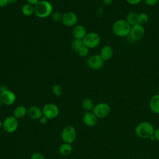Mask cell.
Here are the masks:
<instances>
[{"label": "cell", "mask_w": 159, "mask_h": 159, "mask_svg": "<svg viewBox=\"0 0 159 159\" xmlns=\"http://www.w3.org/2000/svg\"><path fill=\"white\" fill-rule=\"evenodd\" d=\"M61 137L64 142L71 144L76 137V132L75 128L72 126L65 127L61 131Z\"/></svg>", "instance_id": "52a82bcc"}, {"label": "cell", "mask_w": 159, "mask_h": 159, "mask_svg": "<svg viewBox=\"0 0 159 159\" xmlns=\"http://www.w3.org/2000/svg\"><path fill=\"white\" fill-rule=\"evenodd\" d=\"M84 45L83 42V40H80V39H75L72 42H71V48L78 52V50Z\"/></svg>", "instance_id": "cb8c5ba5"}, {"label": "cell", "mask_w": 159, "mask_h": 159, "mask_svg": "<svg viewBox=\"0 0 159 159\" xmlns=\"http://www.w3.org/2000/svg\"><path fill=\"white\" fill-rule=\"evenodd\" d=\"M52 19L53 21L55 22H58L61 20V18H62V14L60 12H53L52 14Z\"/></svg>", "instance_id": "4316f807"}, {"label": "cell", "mask_w": 159, "mask_h": 159, "mask_svg": "<svg viewBox=\"0 0 159 159\" xmlns=\"http://www.w3.org/2000/svg\"><path fill=\"white\" fill-rule=\"evenodd\" d=\"M19 126L18 119L14 116L7 117L4 122L2 127L7 133H13L17 130Z\"/></svg>", "instance_id": "8992f818"}, {"label": "cell", "mask_w": 159, "mask_h": 159, "mask_svg": "<svg viewBox=\"0 0 159 159\" xmlns=\"http://www.w3.org/2000/svg\"><path fill=\"white\" fill-rule=\"evenodd\" d=\"M27 114V109L24 106H19L15 108L13 112V116L18 118H22Z\"/></svg>", "instance_id": "d6986e66"}, {"label": "cell", "mask_w": 159, "mask_h": 159, "mask_svg": "<svg viewBox=\"0 0 159 159\" xmlns=\"http://www.w3.org/2000/svg\"><path fill=\"white\" fill-rule=\"evenodd\" d=\"M30 159H45V158L42 153L40 152H35L31 155Z\"/></svg>", "instance_id": "83f0119b"}, {"label": "cell", "mask_w": 159, "mask_h": 159, "mask_svg": "<svg viewBox=\"0 0 159 159\" xmlns=\"http://www.w3.org/2000/svg\"><path fill=\"white\" fill-rule=\"evenodd\" d=\"M112 29L113 33L116 36L124 37L129 35L131 25L125 19H119L114 22Z\"/></svg>", "instance_id": "7a4b0ae2"}, {"label": "cell", "mask_w": 159, "mask_h": 159, "mask_svg": "<svg viewBox=\"0 0 159 159\" xmlns=\"http://www.w3.org/2000/svg\"><path fill=\"white\" fill-rule=\"evenodd\" d=\"M27 115L32 119H40V118L43 116L42 110L37 106H31L27 109Z\"/></svg>", "instance_id": "5bb4252c"}, {"label": "cell", "mask_w": 159, "mask_h": 159, "mask_svg": "<svg viewBox=\"0 0 159 159\" xmlns=\"http://www.w3.org/2000/svg\"><path fill=\"white\" fill-rule=\"evenodd\" d=\"M52 4L45 0L39 1L34 6V14L37 17L45 18L52 14Z\"/></svg>", "instance_id": "3957f363"}, {"label": "cell", "mask_w": 159, "mask_h": 159, "mask_svg": "<svg viewBox=\"0 0 159 159\" xmlns=\"http://www.w3.org/2000/svg\"><path fill=\"white\" fill-rule=\"evenodd\" d=\"M42 113L43 116H45L48 119H52L58 116L59 109L58 106L54 104H47L43 107Z\"/></svg>", "instance_id": "9c48e42d"}, {"label": "cell", "mask_w": 159, "mask_h": 159, "mask_svg": "<svg viewBox=\"0 0 159 159\" xmlns=\"http://www.w3.org/2000/svg\"><path fill=\"white\" fill-rule=\"evenodd\" d=\"M149 107L152 112L159 114V94L153 96L149 101Z\"/></svg>", "instance_id": "e0dca14e"}, {"label": "cell", "mask_w": 159, "mask_h": 159, "mask_svg": "<svg viewBox=\"0 0 159 159\" xmlns=\"http://www.w3.org/2000/svg\"><path fill=\"white\" fill-rule=\"evenodd\" d=\"M83 42L84 46L89 48H94L98 47L101 42V37L96 32H91L87 33L86 36L83 39Z\"/></svg>", "instance_id": "277c9868"}, {"label": "cell", "mask_w": 159, "mask_h": 159, "mask_svg": "<svg viewBox=\"0 0 159 159\" xmlns=\"http://www.w3.org/2000/svg\"><path fill=\"white\" fill-rule=\"evenodd\" d=\"M82 107L84 109L90 111H92L94 105V102L93 101L89 99V98H85L83 100L82 103H81Z\"/></svg>", "instance_id": "7402d4cb"}, {"label": "cell", "mask_w": 159, "mask_h": 159, "mask_svg": "<svg viewBox=\"0 0 159 159\" xmlns=\"http://www.w3.org/2000/svg\"><path fill=\"white\" fill-rule=\"evenodd\" d=\"M155 128L148 121H143L139 123L135 129V132L137 137L140 139H150L153 135Z\"/></svg>", "instance_id": "6da1fadb"}, {"label": "cell", "mask_w": 159, "mask_h": 159, "mask_svg": "<svg viewBox=\"0 0 159 159\" xmlns=\"http://www.w3.org/2000/svg\"><path fill=\"white\" fill-rule=\"evenodd\" d=\"M77 53L80 57H85L88 55L89 48L86 46L83 45L78 50Z\"/></svg>", "instance_id": "d4e9b609"}, {"label": "cell", "mask_w": 159, "mask_h": 159, "mask_svg": "<svg viewBox=\"0 0 159 159\" xmlns=\"http://www.w3.org/2000/svg\"><path fill=\"white\" fill-rule=\"evenodd\" d=\"M138 14L135 12H130L127 14L125 20L131 26L138 24Z\"/></svg>", "instance_id": "ffe728a7"}, {"label": "cell", "mask_w": 159, "mask_h": 159, "mask_svg": "<svg viewBox=\"0 0 159 159\" xmlns=\"http://www.w3.org/2000/svg\"><path fill=\"white\" fill-rule=\"evenodd\" d=\"M158 94H159V88H158Z\"/></svg>", "instance_id": "ab89813d"}, {"label": "cell", "mask_w": 159, "mask_h": 159, "mask_svg": "<svg viewBox=\"0 0 159 159\" xmlns=\"http://www.w3.org/2000/svg\"><path fill=\"white\" fill-rule=\"evenodd\" d=\"M0 99L2 104H3L4 105L11 106L15 102L16 96L14 92L11 90L7 89L2 92H1Z\"/></svg>", "instance_id": "8fae6325"}, {"label": "cell", "mask_w": 159, "mask_h": 159, "mask_svg": "<svg viewBox=\"0 0 159 159\" xmlns=\"http://www.w3.org/2000/svg\"><path fill=\"white\" fill-rule=\"evenodd\" d=\"M7 1L8 4H13L16 1V0H7Z\"/></svg>", "instance_id": "8d00e7d4"}, {"label": "cell", "mask_w": 159, "mask_h": 159, "mask_svg": "<svg viewBox=\"0 0 159 159\" xmlns=\"http://www.w3.org/2000/svg\"><path fill=\"white\" fill-rule=\"evenodd\" d=\"M7 88H6V86L4 84H1L0 86V91L1 92H2V91H4L5 90H7Z\"/></svg>", "instance_id": "d590c367"}, {"label": "cell", "mask_w": 159, "mask_h": 159, "mask_svg": "<svg viewBox=\"0 0 159 159\" xmlns=\"http://www.w3.org/2000/svg\"><path fill=\"white\" fill-rule=\"evenodd\" d=\"M145 35V29L143 25L137 24L136 25L131 26L130 32V37L134 40L138 41L141 40Z\"/></svg>", "instance_id": "30bf717a"}, {"label": "cell", "mask_w": 159, "mask_h": 159, "mask_svg": "<svg viewBox=\"0 0 159 159\" xmlns=\"http://www.w3.org/2000/svg\"><path fill=\"white\" fill-rule=\"evenodd\" d=\"M98 119L93 112H87L83 116V122L87 126L93 127L96 124Z\"/></svg>", "instance_id": "4fadbf2b"}, {"label": "cell", "mask_w": 159, "mask_h": 159, "mask_svg": "<svg viewBox=\"0 0 159 159\" xmlns=\"http://www.w3.org/2000/svg\"><path fill=\"white\" fill-rule=\"evenodd\" d=\"M1 104H2V102L1 101V99H0V108H1Z\"/></svg>", "instance_id": "f35d334b"}, {"label": "cell", "mask_w": 159, "mask_h": 159, "mask_svg": "<svg viewBox=\"0 0 159 159\" xmlns=\"http://www.w3.org/2000/svg\"><path fill=\"white\" fill-rule=\"evenodd\" d=\"M52 91L53 94L57 96H61L62 93V88L60 84H55L53 86L52 88Z\"/></svg>", "instance_id": "484cf974"}, {"label": "cell", "mask_w": 159, "mask_h": 159, "mask_svg": "<svg viewBox=\"0 0 159 159\" xmlns=\"http://www.w3.org/2000/svg\"><path fill=\"white\" fill-rule=\"evenodd\" d=\"M2 125H3V122L0 120V128L2 127Z\"/></svg>", "instance_id": "74e56055"}, {"label": "cell", "mask_w": 159, "mask_h": 159, "mask_svg": "<svg viewBox=\"0 0 159 159\" xmlns=\"http://www.w3.org/2000/svg\"><path fill=\"white\" fill-rule=\"evenodd\" d=\"M104 61L100 55H92L88 57L86 61L87 65L92 70H97L102 68Z\"/></svg>", "instance_id": "ba28073f"}, {"label": "cell", "mask_w": 159, "mask_h": 159, "mask_svg": "<svg viewBox=\"0 0 159 159\" xmlns=\"http://www.w3.org/2000/svg\"><path fill=\"white\" fill-rule=\"evenodd\" d=\"M86 34V30L82 25H75L73 29V35L75 39L83 40Z\"/></svg>", "instance_id": "2e32d148"}, {"label": "cell", "mask_w": 159, "mask_h": 159, "mask_svg": "<svg viewBox=\"0 0 159 159\" xmlns=\"http://www.w3.org/2000/svg\"><path fill=\"white\" fill-rule=\"evenodd\" d=\"M142 0H126V1L131 5H137L141 2Z\"/></svg>", "instance_id": "4dcf8cb0"}, {"label": "cell", "mask_w": 159, "mask_h": 159, "mask_svg": "<svg viewBox=\"0 0 159 159\" xmlns=\"http://www.w3.org/2000/svg\"><path fill=\"white\" fill-rule=\"evenodd\" d=\"M8 4L7 0H0V7H4Z\"/></svg>", "instance_id": "d6a6232c"}, {"label": "cell", "mask_w": 159, "mask_h": 159, "mask_svg": "<svg viewBox=\"0 0 159 159\" xmlns=\"http://www.w3.org/2000/svg\"><path fill=\"white\" fill-rule=\"evenodd\" d=\"M22 12L25 16H30L34 14V6L29 3L25 4L22 7Z\"/></svg>", "instance_id": "44dd1931"}, {"label": "cell", "mask_w": 159, "mask_h": 159, "mask_svg": "<svg viewBox=\"0 0 159 159\" xmlns=\"http://www.w3.org/2000/svg\"><path fill=\"white\" fill-rule=\"evenodd\" d=\"M111 107L107 103L99 102L94 105L92 112L99 119L106 117L110 113Z\"/></svg>", "instance_id": "5b68a950"}, {"label": "cell", "mask_w": 159, "mask_h": 159, "mask_svg": "<svg viewBox=\"0 0 159 159\" xmlns=\"http://www.w3.org/2000/svg\"><path fill=\"white\" fill-rule=\"evenodd\" d=\"M27 3L31 5L35 6L39 1V0H27Z\"/></svg>", "instance_id": "836d02e7"}, {"label": "cell", "mask_w": 159, "mask_h": 159, "mask_svg": "<svg viewBox=\"0 0 159 159\" xmlns=\"http://www.w3.org/2000/svg\"><path fill=\"white\" fill-rule=\"evenodd\" d=\"M144 1L147 5L152 6L157 4L159 0H144Z\"/></svg>", "instance_id": "f1b7e54d"}, {"label": "cell", "mask_w": 159, "mask_h": 159, "mask_svg": "<svg viewBox=\"0 0 159 159\" xmlns=\"http://www.w3.org/2000/svg\"><path fill=\"white\" fill-rule=\"evenodd\" d=\"M72 145L71 143L64 142L59 147V152L61 155L67 156L69 155L72 152Z\"/></svg>", "instance_id": "ac0fdd59"}, {"label": "cell", "mask_w": 159, "mask_h": 159, "mask_svg": "<svg viewBox=\"0 0 159 159\" xmlns=\"http://www.w3.org/2000/svg\"><path fill=\"white\" fill-rule=\"evenodd\" d=\"M102 2L106 6H110L112 3V0H102Z\"/></svg>", "instance_id": "e575fe53"}, {"label": "cell", "mask_w": 159, "mask_h": 159, "mask_svg": "<svg viewBox=\"0 0 159 159\" xmlns=\"http://www.w3.org/2000/svg\"><path fill=\"white\" fill-rule=\"evenodd\" d=\"M99 55L104 61L109 60L114 55L113 48L110 45H104L101 48Z\"/></svg>", "instance_id": "9a60e30c"}, {"label": "cell", "mask_w": 159, "mask_h": 159, "mask_svg": "<svg viewBox=\"0 0 159 159\" xmlns=\"http://www.w3.org/2000/svg\"><path fill=\"white\" fill-rule=\"evenodd\" d=\"M39 120H40V122L41 124H45L48 122V119L47 117H46L45 116H42L40 118Z\"/></svg>", "instance_id": "1f68e13d"}, {"label": "cell", "mask_w": 159, "mask_h": 159, "mask_svg": "<svg viewBox=\"0 0 159 159\" xmlns=\"http://www.w3.org/2000/svg\"><path fill=\"white\" fill-rule=\"evenodd\" d=\"M61 21L64 25L72 27L76 24L78 21V17L76 14L73 12H66L63 14Z\"/></svg>", "instance_id": "7c38bea8"}, {"label": "cell", "mask_w": 159, "mask_h": 159, "mask_svg": "<svg viewBox=\"0 0 159 159\" xmlns=\"http://www.w3.org/2000/svg\"><path fill=\"white\" fill-rule=\"evenodd\" d=\"M153 136L155 137V140L159 142V128L155 129Z\"/></svg>", "instance_id": "f546056e"}, {"label": "cell", "mask_w": 159, "mask_h": 159, "mask_svg": "<svg viewBox=\"0 0 159 159\" xmlns=\"http://www.w3.org/2000/svg\"><path fill=\"white\" fill-rule=\"evenodd\" d=\"M149 20L148 15L145 12H141L138 14V24L140 25L146 24Z\"/></svg>", "instance_id": "603a6c76"}]
</instances>
